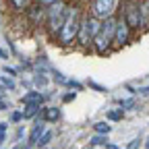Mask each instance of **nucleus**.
<instances>
[{
  "label": "nucleus",
  "instance_id": "nucleus-16",
  "mask_svg": "<svg viewBox=\"0 0 149 149\" xmlns=\"http://www.w3.org/2000/svg\"><path fill=\"white\" fill-rule=\"evenodd\" d=\"M93 130H95V135H108L112 130V126L106 124V122H95V124H93Z\"/></svg>",
  "mask_w": 149,
  "mask_h": 149
},
{
  "label": "nucleus",
  "instance_id": "nucleus-7",
  "mask_svg": "<svg viewBox=\"0 0 149 149\" xmlns=\"http://www.w3.org/2000/svg\"><path fill=\"white\" fill-rule=\"evenodd\" d=\"M46 120H42V118H37L35 120V126L31 128V133H29V139H27V145L29 147H33V145H37V141H40V137L46 133Z\"/></svg>",
  "mask_w": 149,
  "mask_h": 149
},
{
  "label": "nucleus",
  "instance_id": "nucleus-35",
  "mask_svg": "<svg viewBox=\"0 0 149 149\" xmlns=\"http://www.w3.org/2000/svg\"><path fill=\"white\" fill-rule=\"evenodd\" d=\"M15 149H25V147H21V145H17V147H15Z\"/></svg>",
  "mask_w": 149,
  "mask_h": 149
},
{
  "label": "nucleus",
  "instance_id": "nucleus-14",
  "mask_svg": "<svg viewBox=\"0 0 149 149\" xmlns=\"http://www.w3.org/2000/svg\"><path fill=\"white\" fill-rule=\"evenodd\" d=\"M0 85H2L4 89H8V91H13V89L17 87L15 79H13V77H8V74H6V77H4V74H0Z\"/></svg>",
  "mask_w": 149,
  "mask_h": 149
},
{
  "label": "nucleus",
  "instance_id": "nucleus-26",
  "mask_svg": "<svg viewBox=\"0 0 149 149\" xmlns=\"http://www.w3.org/2000/svg\"><path fill=\"white\" fill-rule=\"evenodd\" d=\"M25 116H23V112H13L10 114V122H21Z\"/></svg>",
  "mask_w": 149,
  "mask_h": 149
},
{
  "label": "nucleus",
  "instance_id": "nucleus-32",
  "mask_svg": "<svg viewBox=\"0 0 149 149\" xmlns=\"http://www.w3.org/2000/svg\"><path fill=\"white\" fill-rule=\"evenodd\" d=\"M106 149H120V147H118V145H114V143H108V145H106Z\"/></svg>",
  "mask_w": 149,
  "mask_h": 149
},
{
  "label": "nucleus",
  "instance_id": "nucleus-18",
  "mask_svg": "<svg viewBox=\"0 0 149 149\" xmlns=\"http://www.w3.org/2000/svg\"><path fill=\"white\" fill-rule=\"evenodd\" d=\"M33 85H37V87H46L48 85V77L44 72H33Z\"/></svg>",
  "mask_w": 149,
  "mask_h": 149
},
{
  "label": "nucleus",
  "instance_id": "nucleus-25",
  "mask_svg": "<svg viewBox=\"0 0 149 149\" xmlns=\"http://www.w3.org/2000/svg\"><path fill=\"white\" fill-rule=\"evenodd\" d=\"M2 72H6L8 77H17V74H19V70H17V68H10V66H6V64L2 66Z\"/></svg>",
  "mask_w": 149,
  "mask_h": 149
},
{
  "label": "nucleus",
  "instance_id": "nucleus-23",
  "mask_svg": "<svg viewBox=\"0 0 149 149\" xmlns=\"http://www.w3.org/2000/svg\"><path fill=\"white\" fill-rule=\"evenodd\" d=\"M66 87H70V89H74V91H81V89H83V83H79V81H74V79H68Z\"/></svg>",
  "mask_w": 149,
  "mask_h": 149
},
{
  "label": "nucleus",
  "instance_id": "nucleus-9",
  "mask_svg": "<svg viewBox=\"0 0 149 149\" xmlns=\"http://www.w3.org/2000/svg\"><path fill=\"white\" fill-rule=\"evenodd\" d=\"M42 120H46V122H56L60 118V110L56 108V106H48V108H42V116H40Z\"/></svg>",
  "mask_w": 149,
  "mask_h": 149
},
{
  "label": "nucleus",
  "instance_id": "nucleus-11",
  "mask_svg": "<svg viewBox=\"0 0 149 149\" xmlns=\"http://www.w3.org/2000/svg\"><path fill=\"white\" fill-rule=\"evenodd\" d=\"M44 93L42 91H27L21 97V104H44Z\"/></svg>",
  "mask_w": 149,
  "mask_h": 149
},
{
  "label": "nucleus",
  "instance_id": "nucleus-8",
  "mask_svg": "<svg viewBox=\"0 0 149 149\" xmlns=\"http://www.w3.org/2000/svg\"><path fill=\"white\" fill-rule=\"evenodd\" d=\"M116 19L114 17H110V19H106V21H102V35L106 37V40H110V42H114V35H116Z\"/></svg>",
  "mask_w": 149,
  "mask_h": 149
},
{
  "label": "nucleus",
  "instance_id": "nucleus-37",
  "mask_svg": "<svg viewBox=\"0 0 149 149\" xmlns=\"http://www.w3.org/2000/svg\"><path fill=\"white\" fill-rule=\"evenodd\" d=\"M147 2H149V0H147Z\"/></svg>",
  "mask_w": 149,
  "mask_h": 149
},
{
  "label": "nucleus",
  "instance_id": "nucleus-28",
  "mask_svg": "<svg viewBox=\"0 0 149 149\" xmlns=\"http://www.w3.org/2000/svg\"><path fill=\"white\" fill-rule=\"evenodd\" d=\"M137 93H139L141 97H147L149 95V87H141V89H137Z\"/></svg>",
  "mask_w": 149,
  "mask_h": 149
},
{
  "label": "nucleus",
  "instance_id": "nucleus-12",
  "mask_svg": "<svg viewBox=\"0 0 149 149\" xmlns=\"http://www.w3.org/2000/svg\"><path fill=\"white\" fill-rule=\"evenodd\" d=\"M40 108H42V104H25L23 116H25V118H33V116H37V114H40Z\"/></svg>",
  "mask_w": 149,
  "mask_h": 149
},
{
  "label": "nucleus",
  "instance_id": "nucleus-36",
  "mask_svg": "<svg viewBox=\"0 0 149 149\" xmlns=\"http://www.w3.org/2000/svg\"><path fill=\"white\" fill-rule=\"evenodd\" d=\"M85 149H91V147H85Z\"/></svg>",
  "mask_w": 149,
  "mask_h": 149
},
{
  "label": "nucleus",
  "instance_id": "nucleus-1",
  "mask_svg": "<svg viewBox=\"0 0 149 149\" xmlns=\"http://www.w3.org/2000/svg\"><path fill=\"white\" fill-rule=\"evenodd\" d=\"M79 29H81V13L77 8H70L66 21H64V25L58 33V42L64 44V46L72 44V40H77V35H79Z\"/></svg>",
  "mask_w": 149,
  "mask_h": 149
},
{
  "label": "nucleus",
  "instance_id": "nucleus-5",
  "mask_svg": "<svg viewBox=\"0 0 149 149\" xmlns=\"http://www.w3.org/2000/svg\"><path fill=\"white\" fill-rule=\"evenodd\" d=\"M124 21L128 23L130 29L143 27V21H141V4L139 2H128V6L124 10Z\"/></svg>",
  "mask_w": 149,
  "mask_h": 149
},
{
  "label": "nucleus",
  "instance_id": "nucleus-17",
  "mask_svg": "<svg viewBox=\"0 0 149 149\" xmlns=\"http://www.w3.org/2000/svg\"><path fill=\"white\" fill-rule=\"evenodd\" d=\"M106 116H108V120H112V122H118V120H122V116H124V110H122V108H118V110H110Z\"/></svg>",
  "mask_w": 149,
  "mask_h": 149
},
{
  "label": "nucleus",
  "instance_id": "nucleus-19",
  "mask_svg": "<svg viewBox=\"0 0 149 149\" xmlns=\"http://www.w3.org/2000/svg\"><path fill=\"white\" fill-rule=\"evenodd\" d=\"M10 6L15 10H29V0H10Z\"/></svg>",
  "mask_w": 149,
  "mask_h": 149
},
{
  "label": "nucleus",
  "instance_id": "nucleus-15",
  "mask_svg": "<svg viewBox=\"0 0 149 149\" xmlns=\"http://www.w3.org/2000/svg\"><path fill=\"white\" fill-rule=\"evenodd\" d=\"M118 106L122 110H137V100L135 97H128V100H118Z\"/></svg>",
  "mask_w": 149,
  "mask_h": 149
},
{
  "label": "nucleus",
  "instance_id": "nucleus-6",
  "mask_svg": "<svg viewBox=\"0 0 149 149\" xmlns=\"http://www.w3.org/2000/svg\"><path fill=\"white\" fill-rule=\"evenodd\" d=\"M128 37H130V27L128 23L124 21V19H120V21L116 23V35H114V42L118 46H124L128 42Z\"/></svg>",
  "mask_w": 149,
  "mask_h": 149
},
{
  "label": "nucleus",
  "instance_id": "nucleus-20",
  "mask_svg": "<svg viewBox=\"0 0 149 149\" xmlns=\"http://www.w3.org/2000/svg\"><path fill=\"white\" fill-rule=\"evenodd\" d=\"M52 137H54V133H52V130H46V133L40 137V141H37V147H46V145L52 141Z\"/></svg>",
  "mask_w": 149,
  "mask_h": 149
},
{
  "label": "nucleus",
  "instance_id": "nucleus-29",
  "mask_svg": "<svg viewBox=\"0 0 149 149\" xmlns=\"http://www.w3.org/2000/svg\"><path fill=\"white\" fill-rule=\"evenodd\" d=\"M40 4H44V6H52V4H56L58 0H37Z\"/></svg>",
  "mask_w": 149,
  "mask_h": 149
},
{
  "label": "nucleus",
  "instance_id": "nucleus-2",
  "mask_svg": "<svg viewBox=\"0 0 149 149\" xmlns=\"http://www.w3.org/2000/svg\"><path fill=\"white\" fill-rule=\"evenodd\" d=\"M68 6H64L62 2H56L52 6H48L46 10V21H48V27L52 33H60L64 21H66V17H68Z\"/></svg>",
  "mask_w": 149,
  "mask_h": 149
},
{
  "label": "nucleus",
  "instance_id": "nucleus-13",
  "mask_svg": "<svg viewBox=\"0 0 149 149\" xmlns=\"http://www.w3.org/2000/svg\"><path fill=\"white\" fill-rule=\"evenodd\" d=\"M89 145L91 147H97V145H108V135H93L91 139H89Z\"/></svg>",
  "mask_w": 149,
  "mask_h": 149
},
{
  "label": "nucleus",
  "instance_id": "nucleus-34",
  "mask_svg": "<svg viewBox=\"0 0 149 149\" xmlns=\"http://www.w3.org/2000/svg\"><path fill=\"white\" fill-rule=\"evenodd\" d=\"M145 147H147V149H149V139H147V141H145Z\"/></svg>",
  "mask_w": 149,
  "mask_h": 149
},
{
  "label": "nucleus",
  "instance_id": "nucleus-4",
  "mask_svg": "<svg viewBox=\"0 0 149 149\" xmlns=\"http://www.w3.org/2000/svg\"><path fill=\"white\" fill-rule=\"evenodd\" d=\"M118 0H91V17L100 19V21H106L114 15Z\"/></svg>",
  "mask_w": 149,
  "mask_h": 149
},
{
  "label": "nucleus",
  "instance_id": "nucleus-3",
  "mask_svg": "<svg viewBox=\"0 0 149 149\" xmlns=\"http://www.w3.org/2000/svg\"><path fill=\"white\" fill-rule=\"evenodd\" d=\"M100 31H102V21H100V19H95V17H83L77 40H79V44L87 46V44H91L93 40H95V35Z\"/></svg>",
  "mask_w": 149,
  "mask_h": 149
},
{
  "label": "nucleus",
  "instance_id": "nucleus-22",
  "mask_svg": "<svg viewBox=\"0 0 149 149\" xmlns=\"http://www.w3.org/2000/svg\"><path fill=\"white\" fill-rule=\"evenodd\" d=\"M87 85H89V89H93V91H100V93H106V91H108V87L100 85L97 81H93V79H89V81H87Z\"/></svg>",
  "mask_w": 149,
  "mask_h": 149
},
{
  "label": "nucleus",
  "instance_id": "nucleus-33",
  "mask_svg": "<svg viewBox=\"0 0 149 149\" xmlns=\"http://www.w3.org/2000/svg\"><path fill=\"white\" fill-rule=\"evenodd\" d=\"M4 91H6V89H4L2 85H0V100H2V97H4Z\"/></svg>",
  "mask_w": 149,
  "mask_h": 149
},
{
  "label": "nucleus",
  "instance_id": "nucleus-10",
  "mask_svg": "<svg viewBox=\"0 0 149 149\" xmlns=\"http://www.w3.org/2000/svg\"><path fill=\"white\" fill-rule=\"evenodd\" d=\"M110 44H112V42H110V40H106V37H104L102 33H97V35H95V40L91 42L93 50H95L97 54H104V52H106V50L110 48Z\"/></svg>",
  "mask_w": 149,
  "mask_h": 149
},
{
  "label": "nucleus",
  "instance_id": "nucleus-31",
  "mask_svg": "<svg viewBox=\"0 0 149 149\" xmlns=\"http://www.w3.org/2000/svg\"><path fill=\"white\" fill-rule=\"evenodd\" d=\"M0 58H2V60H6V58H8V52H4V50H0Z\"/></svg>",
  "mask_w": 149,
  "mask_h": 149
},
{
  "label": "nucleus",
  "instance_id": "nucleus-30",
  "mask_svg": "<svg viewBox=\"0 0 149 149\" xmlns=\"http://www.w3.org/2000/svg\"><path fill=\"white\" fill-rule=\"evenodd\" d=\"M8 108V102H4V100H0V112H2V110H6Z\"/></svg>",
  "mask_w": 149,
  "mask_h": 149
},
{
  "label": "nucleus",
  "instance_id": "nucleus-24",
  "mask_svg": "<svg viewBox=\"0 0 149 149\" xmlns=\"http://www.w3.org/2000/svg\"><path fill=\"white\" fill-rule=\"evenodd\" d=\"M141 145H143V139H133L126 145V149H141Z\"/></svg>",
  "mask_w": 149,
  "mask_h": 149
},
{
  "label": "nucleus",
  "instance_id": "nucleus-21",
  "mask_svg": "<svg viewBox=\"0 0 149 149\" xmlns=\"http://www.w3.org/2000/svg\"><path fill=\"white\" fill-rule=\"evenodd\" d=\"M52 74H54V81L58 83V85H66V83H68V79L64 77V74H62L60 70H56V68H52Z\"/></svg>",
  "mask_w": 149,
  "mask_h": 149
},
{
  "label": "nucleus",
  "instance_id": "nucleus-27",
  "mask_svg": "<svg viewBox=\"0 0 149 149\" xmlns=\"http://www.w3.org/2000/svg\"><path fill=\"white\" fill-rule=\"evenodd\" d=\"M74 97H77V93H74V91H68V93H64V95H62V102L68 104V102H72Z\"/></svg>",
  "mask_w": 149,
  "mask_h": 149
}]
</instances>
